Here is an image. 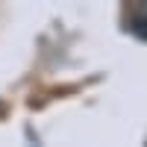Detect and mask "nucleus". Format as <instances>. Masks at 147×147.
Masks as SVG:
<instances>
[]
</instances>
